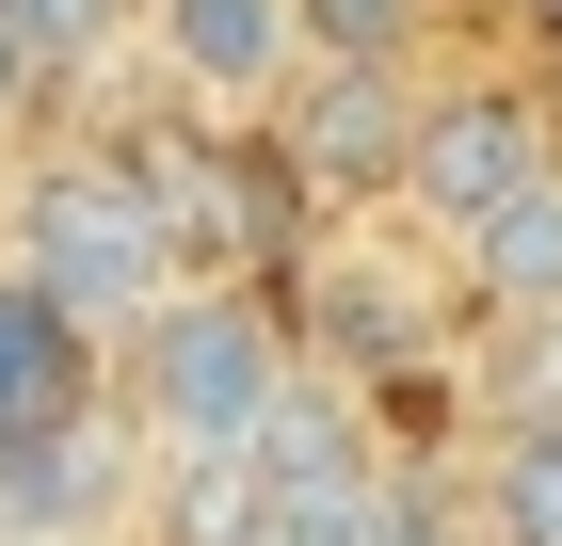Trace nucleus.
I'll list each match as a JSON object with an SVG mask.
<instances>
[{
	"label": "nucleus",
	"instance_id": "f8f14e48",
	"mask_svg": "<svg viewBox=\"0 0 562 546\" xmlns=\"http://www.w3.org/2000/svg\"><path fill=\"white\" fill-rule=\"evenodd\" d=\"M113 33H130V0H0V48H16V113L81 97L97 65H113Z\"/></svg>",
	"mask_w": 562,
	"mask_h": 546
},
{
	"label": "nucleus",
	"instance_id": "f03ea898",
	"mask_svg": "<svg viewBox=\"0 0 562 546\" xmlns=\"http://www.w3.org/2000/svg\"><path fill=\"white\" fill-rule=\"evenodd\" d=\"M97 161L145 193V225H161L177 274H290L305 257V193L273 177V145L241 113H113Z\"/></svg>",
	"mask_w": 562,
	"mask_h": 546
},
{
	"label": "nucleus",
	"instance_id": "4468645a",
	"mask_svg": "<svg viewBox=\"0 0 562 546\" xmlns=\"http://www.w3.org/2000/svg\"><path fill=\"white\" fill-rule=\"evenodd\" d=\"M498 546H562V419H530L498 450Z\"/></svg>",
	"mask_w": 562,
	"mask_h": 546
},
{
	"label": "nucleus",
	"instance_id": "1a4fd4ad",
	"mask_svg": "<svg viewBox=\"0 0 562 546\" xmlns=\"http://www.w3.org/2000/svg\"><path fill=\"white\" fill-rule=\"evenodd\" d=\"M81 402H97V337L65 322L33 274H0V450L48 434V419H81Z\"/></svg>",
	"mask_w": 562,
	"mask_h": 546
},
{
	"label": "nucleus",
	"instance_id": "39448f33",
	"mask_svg": "<svg viewBox=\"0 0 562 546\" xmlns=\"http://www.w3.org/2000/svg\"><path fill=\"white\" fill-rule=\"evenodd\" d=\"M547 161H562V113L530 81H450V97L402 113V177H386V193L418 225H482L515 177H547Z\"/></svg>",
	"mask_w": 562,
	"mask_h": 546
},
{
	"label": "nucleus",
	"instance_id": "423d86ee",
	"mask_svg": "<svg viewBox=\"0 0 562 546\" xmlns=\"http://www.w3.org/2000/svg\"><path fill=\"white\" fill-rule=\"evenodd\" d=\"M130 499H145V466H130V402H113V386H97L81 419H48V434H16V450H0V531H65V546H97Z\"/></svg>",
	"mask_w": 562,
	"mask_h": 546
},
{
	"label": "nucleus",
	"instance_id": "f257e3e1",
	"mask_svg": "<svg viewBox=\"0 0 562 546\" xmlns=\"http://www.w3.org/2000/svg\"><path fill=\"white\" fill-rule=\"evenodd\" d=\"M290 370H305V354H290V305H273L258 274H177L130 337H97V386L145 402L161 450H241V419H258Z\"/></svg>",
	"mask_w": 562,
	"mask_h": 546
},
{
	"label": "nucleus",
	"instance_id": "dca6fc26",
	"mask_svg": "<svg viewBox=\"0 0 562 546\" xmlns=\"http://www.w3.org/2000/svg\"><path fill=\"white\" fill-rule=\"evenodd\" d=\"M0 546H65V531H0Z\"/></svg>",
	"mask_w": 562,
	"mask_h": 546
},
{
	"label": "nucleus",
	"instance_id": "7ed1b4c3",
	"mask_svg": "<svg viewBox=\"0 0 562 546\" xmlns=\"http://www.w3.org/2000/svg\"><path fill=\"white\" fill-rule=\"evenodd\" d=\"M0 274H33L81 337H130L145 305L177 290V257H161V225H145V193L97 161V145L16 161V257H0Z\"/></svg>",
	"mask_w": 562,
	"mask_h": 546
},
{
	"label": "nucleus",
	"instance_id": "20e7f679",
	"mask_svg": "<svg viewBox=\"0 0 562 546\" xmlns=\"http://www.w3.org/2000/svg\"><path fill=\"white\" fill-rule=\"evenodd\" d=\"M402 113H418V81L402 65H338V48H290V81L258 97V145H273V177H290L305 210H370L402 177Z\"/></svg>",
	"mask_w": 562,
	"mask_h": 546
},
{
	"label": "nucleus",
	"instance_id": "9d476101",
	"mask_svg": "<svg viewBox=\"0 0 562 546\" xmlns=\"http://www.w3.org/2000/svg\"><path fill=\"white\" fill-rule=\"evenodd\" d=\"M467 242V290L498 305V322H562V161L547 177H515L482 225H450Z\"/></svg>",
	"mask_w": 562,
	"mask_h": 546
},
{
	"label": "nucleus",
	"instance_id": "2eb2a0df",
	"mask_svg": "<svg viewBox=\"0 0 562 546\" xmlns=\"http://www.w3.org/2000/svg\"><path fill=\"white\" fill-rule=\"evenodd\" d=\"M0 129H16V48H0Z\"/></svg>",
	"mask_w": 562,
	"mask_h": 546
},
{
	"label": "nucleus",
	"instance_id": "9b49d317",
	"mask_svg": "<svg viewBox=\"0 0 562 546\" xmlns=\"http://www.w3.org/2000/svg\"><path fill=\"white\" fill-rule=\"evenodd\" d=\"M273 546H450V514H434L418 482L370 450L353 482H322V499H290V514H273Z\"/></svg>",
	"mask_w": 562,
	"mask_h": 546
},
{
	"label": "nucleus",
	"instance_id": "0eeeda50",
	"mask_svg": "<svg viewBox=\"0 0 562 546\" xmlns=\"http://www.w3.org/2000/svg\"><path fill=\"white\" fill-rule=\"evenodd\" d=\"M145 48H161V81L193 113H258L290 81V0H130Z\"/></svg>",
	"mask_w": 562,
	"mask_h": 546
},
{
	"label": "nucleus",
	"instance_id": "ddd939ff",
	"mask_svg": "<svg viewBox=\"0 0 562 546\" xmlns=\"http://www.w3.org/2000/svg\"><path fill=\"white\" fill-rule=\"evenodd\" d=\"M434 0H290V48H338V65H418Z\"/></svg>",
	"mask_w": 562,
	"mask_h": 546
},
{
	"label": "nucleus",
	"instance_id": "f3484780",
	"mask_svg": "<svg viewBox=\"0 0 562 546\" xmlns=\"http://www.w3.org/2000/svg\"><path fill=\"white\" fill-rule=\"evenodd\" d=\"M530 16H547V33H562V0H530Z\"/></svg>",
	"mask_w": 562,
	"mask_h": 546
},
{
	"label": "nucleus",
	"instance_id": "6e6552de",
	"mask_svg": "<svg viewBox=\"0 0 562 546\" xmlns=\"http://www.w3.org/2000/svg\"><path fill=\"white\" fill-rule=\"evenodd\" d=\"M370 466V402H353L338 370H290L241 419V482H258V514H290V499H322V482H353Z\"/></svg>",
	"mask_w": 562,
	"mask_h": 546
}]
</instances>
